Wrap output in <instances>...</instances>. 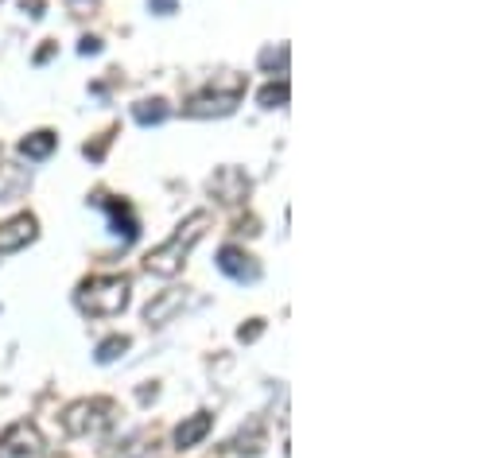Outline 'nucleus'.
I'll return each instance as SVG.
<instances>
[{"mask_svg":"<svg viewBox=\"0 0 501 458\" xmlns=\"http://www.w3.org/2000/svg\"><path fill=\"white\" fill-rule=\"evenodd\" d=\"M256 101H261L264 109H284V105H288V78L272 82V86H264L261 93H256Z\"/></svg>","mask_w":501,"mask_h":458,"instance_id":"obj_15","label":"nucleus"},{"mask_svg":"<svg viewBox=\"0 0 501 458\" xmlns=\"http://www.w3.org/2000/svg\"><path fill=\"white\" fill-rule=\"evenodd\" d=\"M276 63H280V70L288 74V47H284V43H280V47H264V51H261V66H264V70H272Z\"/></svg>","mask_w":501,"mask_h":458,"instance_id":"obj_18","label":"nucleus"},{"mask_svg":"<svg viewBox=\"0 0 501 458\" xmlns=\"http://www.w3.org/2000/svg\"><path fill=\"white\" fill-rule=\"evenodd\" d=\"M58 144V136L51 133V128H39V133H31V136H23L20 140V156H28V160H47L55 151Z\"/></svg>","mask_w":501,"mask_h":458,"instance_id":"obj_11","label":"nucleus"},{"mask_svg":"<svg viewBox=\"0 0 501 458\" xmlns=\"http://www.w3.org/2000/svg\"><path fill=\"white\" fill-rule=\"evenodd\" d=\"M210 428H214V416H210V412H194L191 419H183V424L175 428V447H179V451L198 447V443L210 436Z\"/></svg>","mask_w":501,"mask_h":458,"instance_id":"obj_10","label":"nucleus"},{"mask_svg":"<svg viewBox=\"0 0 501 458\" xmlns=\"http://www.w3.org/2000/svg\"><path fill=\"white\" fill-rule=\"evenodd\" d=\"M261 334H264V319H249V326H241V331H238L241 342H256Z\"/></svg>","mask_w":501,"mask_h":458,"instance_id":"obj_19","label":"nucleus"},{"mask_svg":"<svg viewBox=\"0 0 501 458\" xmlns=\"http://www.w3.org/2000/svg\"><path fill=\"white\" fill-rule=\"evenodd\" d=\"M28 171L23 168H12V163H0V203H8V198H20L28 191Z\"/></svg>","mask_w":501,"mask_h":458,"instance_id":"obj_12","label":"nucleus"},{"mask_svg":"<svg viewBox=\"0 0 501 458\" xmlns=\"http://www.w3.org/2000/svg\"><path fill=\"white\" fill-rule=\"evenodd\" d=\"M210 194L226 206H238L245 194H249V179H245L241 168H218L214 179H210Z\"/></svg>","mask_w":501,"mask_h":458,"instance_id":"obj_7","label":"nucleus"},{"mask_svg":"<svg viewBox=\"0 0 501 458\" xmlns=\"http://www.w3.org/2000/svg\"><path fill=\"white\" fill-rule=\"evenodd\" d=\"M229 447L238 451V454H261V451H264V431H261V424H253V428H249V436L241 431V436L233 439Z\"/></svg>","mask_w":501,"mask_h":458,"instance_id":"obj_14","label":"nucleus"},{"mask_svg":"<svg viewBox=\"0 0 501 458\" xmlns=\"http://www.w3.org/2000/svg\"><path fill=\"white\" fill-rule=\"evenodd\" d=\"M117 424V404L105 401V396H93V401H78L70 404L63 412V428L66 436H101V431H109Z\"/></svg>","mask_w":501,"mask_h":458,"instance_id":"obj_4","label":"nucleus"},{"mask_svg":"<svg viewBox=\"0 0 501 458\" xmlns=\"http://www.w3.org/2000/svg\"><path fill=\"white\" fill-rule=\"evenodd\" d=\"M241 93H245V78L226 74V78H218L214 86H206L198 98L186 101L183 113L186 117H229L241 105Z\"/></svg>","mask_w":501,"mask_h":458,"instance_id":"obj_3","label":"nucleus"},{"mask_svg":"<svg viewBox=\"0 0 501 458\" xmlns=\"http://www.w3.org/2000/svg\"><path fill=\"white\" fill-rule=\"evenodd\" d=\"M70 4H74V8H90L93 0H70Z\"/></svg>","mask_w":501,"mask_h":458,"instance_id":"obj_25","label":"nucleus"},{"mask_svg":"<svg viewBox=\"0 0 501 458\" xmlns=\"http://www.w3.org/2000/svg\"><path fill=\"white\" fill-rule=\"evenodd\" d=\"M74 303L93 319H109L128 307V280L125 276H90L74 291Z\"/></svg>","mask_w":501,"mask_h":458,"instance_id":"obj_2","label":"nucleus"},{"mask_svg":"<svg viewBox=\"0 0 501 458\" xmlns=\"http://www.w3.org/2000/svg\"><path fill=\"white\" fill-rule=\"evenodd\" d=\"M78 51H82V55H98V51H101V43H98V39H90V35H86V39H82V47H78Z\"/></svg>","mask_w":501,"mask_h":458,"instance_id":"obj_21","label":"nucleus"},{"mask_svg":"<svg viewBox=\"0 0 501 458\" xmlns=\"http://www.w3.org/2000/svg\"><path fill=\"white\" fill-rule=\"evenodd\" d=\"M51 55H55V43H47V47H43V51H39V55H35V63H47V58H51Z\"/></svg>","mask_w":501,"mask_h":458,"instance_id":"obj_24","label":"nucleus"},{"mask_svg":"<svg viewBox=\"0 0 501 458\" xmlns=\"http://www.w3.org/2000/svg\"><path fill=\"white\" fill-rule=\"evenodd\" d=\"M23 8H31V16H43V0H23Z\"/></svg>","mask_w":501,"mask_h":458,"instance_id":"obj_23","label":"nucleus"},{"mask_svg":"<svg viewBox=\"0 0 501 458\" xmlns=\"http://www.w3.org/2000/svg\"><path fill=\"white\" fill-rule=\"evenodd\" d=\"M93 203L109 210V226H113L117 238H121V245H133V241H136L140 221H136V214H133V206L121 203V198H109V194H93Z\"/></svg>","mask_w":501,"mask_h":458,"instance_id":"obj_6","label":"nucleus"},{"mask_svg":"<svg viewBox=\"0 0 501 458\" xmlns=\"http://www.w3.org/2000/svg\"><path fill=\"white\" fill-rule=\"evenodd\" d=\"M105 148H109V133H105V136L98 140V144H86V148H82V151H86L90 160H101V156H105Z\"/></svg>","mask_w":501,"mask_h":458,"instance_id":"obj_20","label":"nucleus"},{"mask_svg":"<svg viewBox=\"0 0 501 458\" xmlns=\"http://www.w3.org/2000/svg\"><path fill=\"white\" fill-rule=\"evenodd\" d=\"M0 454L4 458H39L43 454V436L35 431V424L20 419V424H12L4 436H0Z\"/></svg>","mask_w":501,"mask_h":458,"instance_id":"obj_5","label":"nucleus"},{"mask_svg":"<svg viewBox=\"0 0 501 458\" xmlns=\"http://www.w3.org/2000/svg\"><path fill=\"white\" fill-rule=\"evenodd\" d=\"M151 8H156L160 16H168V12H175V0H151Z\"/></svg>","mask_w":501,"mask_h":458,"instance_id":"obj_22","label":"nucleus"},{"mask_svg":"<svg viewBox=\"0 0 501 458\" xmlns=\"http://www.w3.org/2000/svg\"><path fill=\"white\" fill-rule=\"evenodd\" d=\"M179 296H163L160 303H151V307H148V323H168V315L175 311V307H179Z\"/></svg>","mask_w":501,"mask_h":458,"instance_id":"obj_17","label":"nucleus"},{"mask_svg":"<svg viewBox=\"0 0 501 458\" xmlns=\"http://www.w3.org/2000/svg\"><path fill=\"white\" fill-rule=\"evenodd\" d=\"M206 229H210V210H194L186 221H179V229H175L168 241L156 245V249L144 256V268L151 276H163V280L179 276L183 264H186V256H191V249L206 238Z\"/></svg>","mask_w":501,"mask_h":458,"instance_id":"obj_1","label":"nucleus"},{"mask_svg":"<svg viewBox=\"0 0 501 458\" xmlns=\"http://www.w3.org/2000/svg\"><path fill=\"white\" fill-rule=\"evenodd\" d=\"M35 233H39L35 218L31 214H16L12 221L0 226V253H16V249H23V245H31Z\"/></svg>","mask_w":501,"mask_h":458,"instance_id":"obj_9","label":"nucleus"},{"mask_svg":"<svg viewBox=\"0 0 501 458\" xmlns=\"http://www.w3.org/2000/svg\"><path fill=\"white\" fill-rule=\"evenodd\" d=\"M168 113H171V105L163 101V98H151V101H136L133 105L136 125H160V121H168Z\"/></svg>","mask_w":501,"mask_h":458,"instance_id":"obj_13","label":"nucleus"},{"mask_svg":"<svg viewBox=\"0 0 501 458\" xmlns=\"http://www.w3.org/2000/svg\"><path fill=\"white\" fill-rule=\"evenodd\" d=\"M218 268L229 280H241V284H256V280H261V264H256L245 249H238V245H226V249L218 253Z\"/></svg>","mask_w":501,"mask_h":458,"instance_id":"obj_8","label":"nucleus"},{"mask_svg":"<svg viewBox=\"0 0 501 458\" xmlns=\"http://www.w3.org/2000/svg\"><path fill=\"white\" fill-rule=\"evenodd\" d=\"M125 350H128V338L125 334H113V338H105V342L98 346V354H93V358H98V366H109V361H117Z\"/></svg>","mask_w":501,"mask_h":458,"instance_id":"obj_16","label":"nucleus"}]
</instances>
